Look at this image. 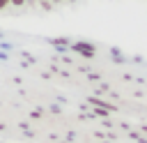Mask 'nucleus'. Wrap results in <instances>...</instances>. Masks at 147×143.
<instances>
[{
    "instance_id": "obj_1",
    "label": "nucleus",
    "mask_w": 147,
    "mask_h": 143,
    "mask_svg": "<svg viewBox=\"0 0 147 143\" xmlns=\"http://www.w3.org/2000/svg\"><path fill=\"white\" fill-rule=\"evenodd\" d=\"M74 48H76L78 53H83V55H87V58H92V55H94V48H92V46H87V44H76Z\"/></svg>"
},
{
    "instance_id": "obj_2",
    "label": "nucleus",
    "mask_w": 147,
    "mask_h": 143,
    "mask_svg": "<svg viewBox=\"0 0 147 143\" xmlns=\"http://www.w3.org/2000/svg\"><path fill=\"white\" fill-rule=\"evenodd\" d=\"M9 5H14V7H23L25 0H9Z\"/></svg>"
},
{
    "instance_id": "obj_3",
    "label": "nucleus",
    "mask_w": 147,
    "mask_h": 143,
    "mask_svg": "<svg viewBox=\"0 0 147 143\" xmlns=\"http://www.w3.org/2000/svg\"><path fill=\"white\" fill-rule=\"evenodd\" d=\"M7 5H9V0H0V9H5Z\"/></svg>"
},
{
    "instance_id": "obj_4",
    "label": "nucleus",
    "mask_w": 147,
    "mask_h": 143,
    "mask_svg": "<svg viewBox=\"0 0 147 143\" xmlns=\"http://www.w3.org/2000/svg\"><path fill=\"white\" fill-rule=\"evenodd\" d=\"M53 2H60V0H53Z\"/></svg>"
},
{
    "instance_id": "obj_5",
    "label": "nucleus",
    "mask_w": 147,
    "mask_h": 143,
    "mask_svg": "<svg viewBox=\"0 0 147 143\" xmlns=\"http://www.w3.org/2000/svg\"><path fill=\"white\" fill-rule=\"evenodd\" d=\"M44 2H46V0H44Z\"/></svg>"
}]
</instances>
